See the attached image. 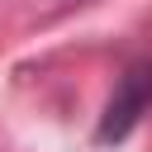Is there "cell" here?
I'll use <instances>...</instances> for the list:
<instances>
[{
    "label": "cell",
    "instance_id": "1",
    "mask_svg": "<svg viewBox=\"0 0 152 152\" xmlns=\"http://www.w3.org/2000/svg\"><path fill=\"white\" fill-rule=\"evenodd\" d=\"M147 109H152V62L142 57V62H128L124 76L114 81V95L104 104V119H100L95 138L100 142H124Z\"/></svg>",
    "mask_w": 152,
    "mask_h": 152
}]
</instances>
